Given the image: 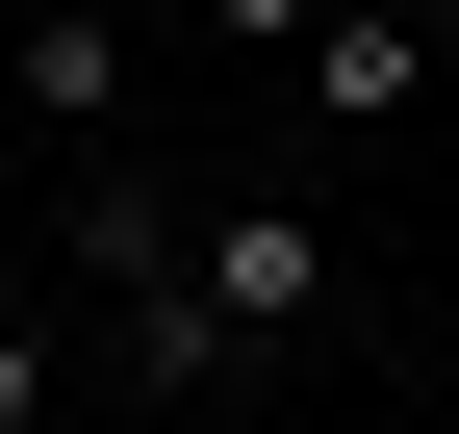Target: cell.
<instances>
[{"instance_id": "6da1fadb", "label": "cell", "mask_w": 459, "mask_h": 434, "mask_svg": "<svg viewBox=\"0 0 459 434\" xmlns=\"http://www.w3.org/2000/svg\"><path fill=\"white\" fill-rule=\"evenodd\" d=\"M307 307H332V230H307V204H179V307L128 333V384H153V409H204L230 358H281Z\"/></svg>"}, {"instance_id": "7a4b0ae2", "label": "cell", "mask_w": 459, "mask_h": 434, "mask_svg": "<svg viewBox=\"0 0 459 434\" xmlns=\"http://www.w3.org/2000/svg\"><path fill=\"white\" fill-rule=\"evenodd\" d=\"M0 128H128V26H102V0H26V26H0Z\"/></svg>"}, {"instance_id": "3957f363", "label": "cell", "mask_w": 459, "mask_h": 434, "mask_svg": "<svg viewBox=\"0 0 459 434\" xmlns=\"http://www.w3.org/2000/svg\"><path fill=\"white\" fill-rule=\"evenodd\" d=\"M409 77H434L409 0H332V26H307V102H332V128H409Z\"/></svg>"}, {"instance_id": "277c9868", "label": "cell", "mask_w": 459, "mask_h": 434, "mask_svg": "<svg viewBox=\"0 0 459 434\" xmlns=\"http://www.w3.org/2000/svg\"><path fill=\"white\" fill-rule=\"evenodd\" d=\"M0 434H51V333H26V282H0Z\"/></svg>"}, {"instance_id": "5b68a950", "label": "cell", "mask_w": 459, "mask_h": 434, "mask_svg": "<svg viewBox=\"0 0 459 434\" xmlns=\"http://www.w3.org/2000/svg\"><path fill=\"white\" fill-rule=\"evenodd\" d=\"M204 26H230V51H307V26H332V0H204Z\"/></svg>"}, {"instance_id": "8992f818", "label": "cell", "mask_w": 459, "mask_h": 434, "mask_svg": "<svg viewBox=\"0 0 459 434\" xmlns=\"http://www.w3.org/2000/svg\"><path fill=\"white\" fill-rule=\"evenodd\" d=\"M0 204H26V128H0Z\"/></svg>"}, {"instance_id": "52a82bcc", "label": "cell", "mask_w": 459, "mask_h": 434, "mask_svg": "<svg viewBox=\"0 0 459 434\" xmlns=\"http://www.w3.org/2000/svg\"><path fill=\"white\" fill-rule=\"evenodd\" d=\"M409 26H459V0H409Z\"/></svg>"}, {"instance_id": "ba28073f", "label": "cell", "mask_w": 459, "mask_h": 434, "mask_svg": "<svg viewBox=\"0 0 459 434\" xmlns=\"http://www.w3.org/2000/svg\"><path fill=\"white\" fill-rule=\"evenodd\" d=\"M434 434H459V409H434Z\"/></svg>"}]
</instances>
